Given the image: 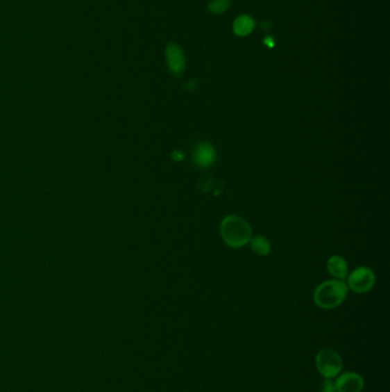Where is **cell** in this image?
I'll return each instance as SVG.
<instances>
[{"instance_id": "5b68a950", "label": "cell", "mask_w": 390, "mask_h": 392, "mask_svg": "<svg viewBox=\"0 0 390 392\" xmlns=\"http://www.w3.org/2000/svg\"><path fill=\"white\" fill-rule=\"evenodd\" d=\"M166 63L171 75L179 77L185 70V56L183 49L176 43L167 44L165 47Z\"/></svg>"}, {"instance_id": "4fadbf2b", "label": "cell", "mask_w": 390, "mask_h": 392, "mask_svg": "<svg viewBox=\"0 0 390 392\" xmlns=\"http://www.w3.org/2000/svg\"><path fill=\"white\" fill-rule=\"evenodd\" d=\"M264 43L266 44V45L269 46V47H273V46H275V42H273V38L270 36L267 37V38L264 40Z\"/></svg>"}, {"instance_id": "30bf717a", "label": "cell", "mask_w": 390, "mask_h": 392, "mask_svg": "<svg viewBox=\"0 0 390 392\" xmlns=\"http://www.w3.org/2000/svg\"><path fill=\"white\" fill-rule=\"evenodd\" d=\"M252 252L257 256H267L269 255L270 249H271V245H270V242L268 241L264 236H254V238H251L250 242H248Z\"/></svg>"}, {"instance_id": "8fae6325", "label": "cell", "mask_w": 390, "mask_h": 392, "mask_svg": "<svg viewBox=\"0 0 390 392\" xmlns=\"http://www.w3.org/2000/svg\"><path fill=\"white\" fill-rule=\"evenodd\" d=\"M231 7V0H211L207 5V10L214 15H222Z\"/></svg>"}, {"instance_id": "6da1fadb", "label": "cell", "mask_w": 390, "mask_h": 392, "mask_svg": "<svg viewBox=\"0 0 390 392\" xmlns=\"http://www.w3.org/2000/svg\"><path fill=\"white\" fill-rule=\"evenodd\" d=\"M222 240L231 248H241L248 245L252 238V229L246 219L230 215L222 220L220 226Z\"/></svg>"}, {"instance_id": "3957f363", "label": "cell", "mask_w": 390, "mask_h": 392, "mask_svg": "<svg viewBox=\"0 0 390 392\" xmlns=\"http://www.w3.org/2000/svg\"><path fill=\"white\" fill-rule=\"evenodd\" d=\"M316 366L321 375L325 379H333L342 370L341 357L337 351L332 349H323L316 356Z\"/></svg>"}, {"instance_id": "ba28073f", "label": "cell", "mask_w": 390, "mask_h": 392, "mask_svg": "<svg viewBox=\"0 0 390 392\" xmlns=\"http://www.w3.org/2000/svg\"><path fill=\"white\" fill-rule=\"evenodd\" d=\"M255 28H257V21L254 20L253 17H251L248 14H241L232 22V33H235V36L241 37V38L250 36Z\"/></svg>"}, {"instance_id": "9c48e42d", "label": "cell", "mask_w": 390, "mask_h": 392, "mask_svg": "<svg viewBox=\"0 0 390 392\" xmlns=\"http://www.w3.org/2000/svg\"><path fill=\"white\" fill-rule=\"evenodd\" d=\"M326 266L330 275L338 280H344L348 277V263L341 256H332Z\"/></svg>"}, {"instance_id": "5bb4252c", "label": "cell", "mask_w": 390, "mask_h": 392, "mask_svg": "<svg viewBox=\"0 0 390 392\" xmlns=\"http://www.w3.org/2000/svg\"><path fill=\"white\" fill-rule=\"evenodd\" d=\"M264 26V29H270V26H271V23L262 22L261 23V26Z\"/></svg>"}, {"instance_id": "7c38bea8", "label": "cell", "mask_w": 390, "mask_h": 392, "mask_svg": "<svg viewBox=\"0 0 390 392\" xmlns=\"http://www.w3.org/2000/svg\"><path fill=\"white\" fill-rule=\"evenodd\" d=\"M321 392H337V389H335V383L333 382V381H331V379H326L325 381L322 383Z\"/></svg>"}, {"instance_id": "7a4b0ae2", "label": "cell", "mask_w": 390, "mask_h": 392, "mask_svg": "<svg viewBox=\"0 0 390 392\" xmlns=\"http://www.w3.org/2000/svg\"><path fill=\"white\" fill-rule=\"evenodd\" d=\"M348 295V286L342 280H328L319 284L314 293V302L317 307L330 310L345 302Z\"/></svg>"}, {"instance_id": "277c9868", "label": "cell", "mask_w": 390, "mask_h": 392, "mask_svg": "<svg viewBox=\"0 0 390 392\" xmlns=\"http://www.w3.org/2000/svg\"><path fill=\"white\" fill-rule=\"evenodd\" d=\"M375 284V275L371 268L361 266L351 272L348 277V287L357 294L368 293Z\"/></svg>"}, {"instance_id": "8992f818", "label": "cell", "mask_w": 390, "mask_h": 392, "mask_svg": "<svg viewBox=\"0 0 390 392\" xmlns=\"http://www.w3.org/2000/svg\"><path fill=\"white\" fill-rule=\"evenodd\" d=\"M334 383L337 392H361L364 389V379L357 373H345Z\"/></svg>"}, {"instance_id": "52a82bcc", "label": "cell", "mask_w": 390, "mask_h": 392, "mask_svg": "<svg viewBox=\"0 0 390 392\" xmlns=\"http://www.w3.org/2000/svg\"><path fill=\"white\" fill-rule=\"evenodd\" d=\"M192 160H194L196 167L206 169V168H210L214 163L215 160H217V152L210 142H201L195 148Z\"/></svg>"}]
</instances>
